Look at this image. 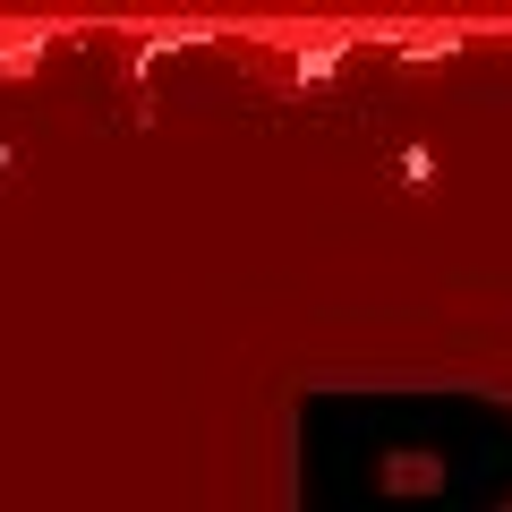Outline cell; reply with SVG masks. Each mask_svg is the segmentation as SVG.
<instances>
[{"mask_svg":"<svg viewBox=\"0 0 512 512\" xmlns=\"http://www.w3.org/2000/svg\"><path fill=\"white\" fill-rule=\"evenodd\" d=\"M512 410L487 393H325L299 410V512H504Z\"/></svg>","mask_w":512,"mask_h":512,"instance_id":"cell-1","label":"cell"}]
</instances>
